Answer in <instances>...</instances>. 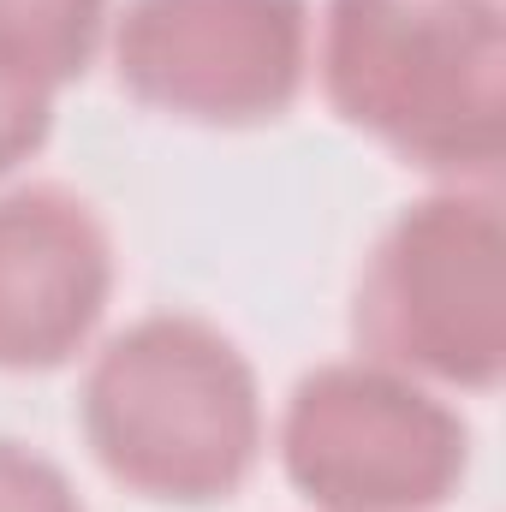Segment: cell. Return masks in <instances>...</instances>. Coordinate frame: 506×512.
Masks as SVG:
<instances>
[{
    "instance_id": "8992f818",
    "label": "cell",
    "mask_w": 506,
    "mask_h": 512,
    "mask_svg": "<svg viewBox=\"0 0 506 512\" xmlns=\"http://www.w3.org/2000/svg\"><path fill=\"white\" fill-rule=\"evenodd\" d=\"M114 245L84 197L24 185L0 197V370H54L102 322Z\"/></svg>"
},
{
    "instance_id": "3957f363",
    "label": "cell",
    "mask_w": 506,
    "mask_h": 512,
    "mask_svg": "<svg viewBox=\"0 0 506 512\" xmlns=\"http://www.w3.org/2000/svg\"><path fill=\"white\" fill-rule=\"evenodd\" d=\"M286 477L328 512H429L465 471V423L370 364H328L280 417Z\"/></svg>"
},
{
    "instance_id": "6da1fadb",
    "label": "cell",
    "mask_w": 506,
    "mask_h": 512,
    "mask_svg": "<svg viewBox=\"0 0 506 512\" xmlns=\"http://www.w3.org/2000/svg\"><path fill=\"white\" fill-rule=\"evenodd\" d=\"M84 435L143 501H233L262 453V399L245 352L197 316H143L84 376Z\"/></svg>"
},
{
    "instance_id": "ba28073f",
    "label": "cell",
    "mask_w": 506,
    "mask_h": 512,
    "mask_svg": "<svg viewBox=\"0 0 506 512\" xmlns=\"http://www.w3.org/2000/svg\"><path fill=\"white\" fill-rule=\"evenodd\" d=\"M54 126V84L0 48V173L30 161Z\"/></svg>"
},
{
    "instance_id": "52a82bcc",
    "label": "cell",
    "mask_w": 506,
    "mask_h": 512,
    "mask_svg": "<svg viewBox=\"0 0 506 512\" xmlns=\"http://www.w3.org/2000/svg\"><path fill=\"white\" fill-rule=\"evenodd\" d=\"M108 30V0H0V48L54 90L84 78Z\"/></svg>"
},
{
    "instance_id": "277c9868",
    "label": "cell",
    "mask_w": 506,
    "mask_h": 512,
    "mask_svg": "<svg viewBox=\"0 0 506 512\" xmlns=\"http://www.w3.org/2000/svg\"><path fill=\"white\" fill-rule=\"evenodd\" d=\"M120 84L143 108L197 126L280 120L310 66V0H126Z\"/></svg>"
},
{
    "instance_id": "9c48e42d",
    "label": "cell",
    "mask_w": 506,
    "mask_h": 512,
    "mask_svg": "<svg viewBox=\"0 0 506 512\" xmlns=\"http://www.w3.org/2000/svg\"><path fill=\"white\" fill-rule=\"evenodd\" d=\"M0 512H84L66 471L18 441H0Z\"/></svg>"
},
{
    "instance_id": "5b68a950",
    "label": "cell",
    "mask_w": 506,
    "mask_h": 512,
    "mask_svg": "<svg viewBox=\"0 0 506 512\" xmlns=\"http://www.w3.org/2000/svg\"><path fill=\"white\" fill-rule=\"evenodd\" d=\"M495 209L489 197H435L405 209L358 286V340L447 382H495Z\"/></svg>"
},
{
    "instance_id": "7a4b0ae2",
    "label": "cell",
    "mask_w": 506,
    "mask_h": 512,
    "mask_svg": "<svg viewBox=\"0 0 506 512\" xmlns=\"http://www.w3.org/2000/svg\"><path fill=\"white\" fill-rule=\"evenodd\" d=\"M322 84L340 120L417 167H495V0H328Z\"/></svg>"
}]
</instances>
